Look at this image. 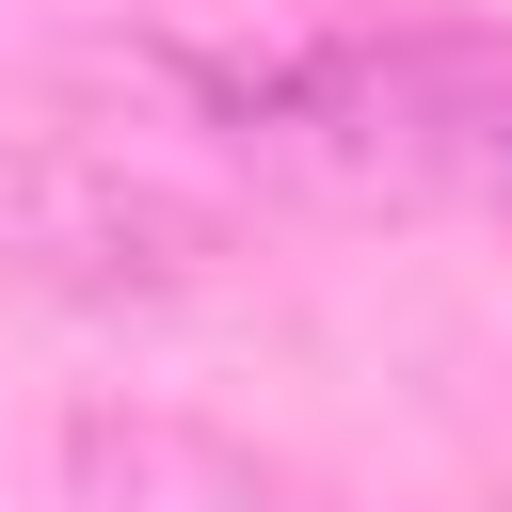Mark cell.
<instances>
[{
  "instance_id": "6da1fadb",
  "label": "cell",
  "mask_w": 512,
  "mask_h": 512,
  "mask_svg": "<svg viewBox=\"0 0 512 512\" xmlns=\"http://www.w3.org/2000/svg\"><path fill=\"white\" fill-rule=\"evenodd\" d=\"M0 272L80 288V304H112V288H176V272H192V208H160L112 144L0 112Z\"/></svg>"
},
{
  "instance_id": "7a4b0ae2",
  "label": "cell",
  "mask_w": 512,
  "mask_h": 512,
  "mask_svg": "<svg viewBox=\"0 0 512 512\" xmlns=\"http://www.w3.org/2000/svg\"><path fill=\"white\" fill-rule=\"evenodd\" d=\"M368 96H384V160L496 208L512 224V48L496 32H368Z\"/></svg>"
},
{
  "instance_id": "3957f363",
  "label": "cell",
  "mask_w": 512,
  "mask_h": 512,
  "mask_svg": "<svg viewBox=\"0 0 512 512\" xmlns=\"http://www.w3.org/2000/svg\"><path fill=\"white\" fill-rule=\"evenodd\" d=\"M64 496H80V512H320L304 480H272V464L224 448V432H176V416H80Z\"/></svg>"
}]
</instances>
